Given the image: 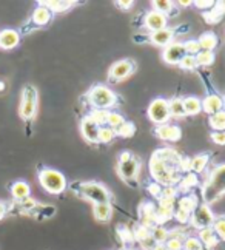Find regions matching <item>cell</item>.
I'll return each mask as SVG.
<instances>
[{"label":"cell","mask_w":225,"mask_h":250,"mask_svg":"<svg viewBox=\"0 0 225 250\" xmlns=\"http://www.w3.org/2000/svg\"><path fill=\"white\" fill-rule=\"evenodd\" d=\"M184 162L173 148H159L154 151L150 159V171L159 186L174 187L176 182H181V170Z\"/></svg>","instance_id":"6da1fadb"},{"label":"cell","mask_w":225,"mask_h":250,"mask_svg":"<svg viewBox=\"0 0 225 250\" xmlns=\"http://www.w3.org/2000/svg\"><path fill=\"white\" fill-rule=\"evenodd\" d=\"M225 195V164L211 171L210 178L202 187L204 204H213Z\"/></svg>","instance_id":"7a4b0ae2"},{"label":"cell","mask_w":225,"mask_h":250,"mask_svg":"<svg viewBox=\"0 0 225 250\" xmlns=\"http://www.w3.org/2000/svg\"><path fill=\"white\" fill-rule=\"evenodd\" d=\"M39 182L45 191L51 195H61L66 188V179L63 173L54 168H41L39 170Z\"/></svg>","instance_id":"3957f363"},{"label":"cell","mask_w":225,"mask_h":250,"mask_svg":"<svg viewBox=\"0 0 225 250\" xmlns=\"http://www.w3.org/2000/svg\"><path fill=\"white\" fill-rule=\"evenodd\" d=\"M77 195L91 201L94 204H105L110 203V191L105 186L97 184V182H79L76 184Z\"/></svg>","instance_id":"277c9868"},{"label":"cell","mask_w":225,"mask_h":250,"mask_svg":"<svg viewBox=\"0 0 225 250\" xmlns=\"http://www.w3.org/2000/svg\"><path fill=\"white\" fill-rule=\"evenodd\" d=\"M39 105V93L34 85H26L22 90L20 107H19V114L23 121H31L37 113Z\"/></svg>","instance_id":"5b68a950"},{"label":"cell","mask_w":225,"mask_h":250,"mask_svg":"<svg viewBox=\"0 0 225 250\" xmlns=\"http://www.w3.org/2000/svg\"><path fill=\"white\" fill-rule=\"evenodd\" d=\"M88 101L94 110H108L116 104V94L103 85H96L88 93Z\"/></svg>","instance_id":"8992f818"},{"label":"cell","mask_w":225,"mask_h":250,"mask_svg":"<svg viewBox=\"0 0 225 250\" xmlns=\"http://www.w3.org/2000/svg\"><path fill=\"white\" fill-rule=\"evenodd\" d=\"M148 118L151 122L164 125L167 124L170 116V110H168V101L164 98H156L151 101L150 107H148Z\"/></svg>","instance_id":"52a82bcc"},{"label":"cell","mask_w":225,"mask_h":250,"mask_svg":"<svg viewBox=\"0 0 225 250\" xmlns=\"http://www.w3.org/2000/svg\"><path fill=\"white\" fill-rule=\"evenodd\" d=\"M198 198L194 195H187V196H182L178 201V208L174 210V218L179 221V223H188L193 211L196 210L198 207Z\"/></svg>","instance_id":"ba28073f"},{"label":"cell","mask_w":225,"mask_h":250,"mask_svg":"<svg viewBox=\"0 0 225 250\" xmlns=\"http://www.w3.org/2000/svg\"><path fill=\"white\" fill-rule=\"evenodd\" d=\"M214 219L216 218H214L210 207L207 204H199L196 207V210L193 211V215L190 218V224L194 229L202 230V229H207V227H213Z\"/></svg>","instance_id":"9c48e42d"},{"label":"cell","mask_w":225,"mask_h":250,"mask_svg":"<svg viewBox=\"0 0 225 250\" xmlns=\"http://www.w3.org/2000/svg\"><path fill=\"white\" fill-rule=\"evenodd\" d=\"M134 71V63L133 61H128V59H123V61H119L111 65L110 68V79L114 81V82H119V81H123L126 79L128 76Z\"/></svg>","instance_id":"30bf717a"},{"label":"cell","mask_w":225,"mask_h":250,"mask_svg":"<svg viewBox=\"0 0 225 250\" xmlns=\"http://www.w3.org/2000/svg\"><path fill=\"white\" fill-rule=\"evenodd\" d=\"M139 167H141V162L136 159L134 156H131L128 161L119 162V168H117V173H119V176L123 181L130 182V181H134L136 176H138Z\"/></svg>","instance_id":"8fae6325"},{"label":"cell","mask_w":225,"mask_h":250,"mask_svg":"<svg viewBox=\"0 0 225 250\" xmlns=\"http://www.w3.org/2000/svg\"><path fill=\"white\" fill-rule=\"evenodd\" d=\"M185 56H187V53H185L184 43H171V45H168L167 48H165V51L162 54L164 61L167 63H170V65L181 63V61L184 59Z\"/></svg>","instance_id":"7c38bea8"},{"label":"cell","mask_w":225,"mask_h":250,"mask_svg":"<svg viewBox=\"0 0 225 250\" xmlns=\"http://www.w3.org/2000/svg\"><path fill=\"white\" fill-rule=\"evenodd\" d=\"M99 130L101 127L96 124V121L91 116H86L82 119L81 131H82V136L88 142H99Z\"/></svg>","instance_id":"4fadbf2b"},{"label":"cell","mask_w":225,"mask_h":250,"mask_svg":"<svg viewBox=\"0 0 225 250\" xmlns=\"http://www.w3.org/2000/svg\"><path fill=\"white\" fill-rule=\"evenodd\" d=\"M167 22H168L167 16L162 14V13L154 11V9L145 16V26L153 33L161 31V30H164V28H167Z\"/></svg>","instance_id":"5bb4252c"},{"label":"cell","mask_w":225,"mask_h":250,"mask_svg":"<svg viewBox=\"0 0 225 250\" xmlns=\"http://www.w3.org/2000/svg\"><path fill=\"white\" fill-rule=\"evenodd\" d=\"M19 43H20V34H19V31L11 30V28L0 31V48L2 50H14Z\"/></svg>","instance_id":"9a60e30c"},{"label":"cell","mask_w":225,"mask_h":250,"mask_svg":"<svg viewBox=\"0 0 225 250\" xmlns=\"http://www.w3.org/2000/svg\"><path fill=\"white\" fill-rule=\"evenodd\" d=\"M224 108H225V101L219 94H208L207 98L202 101V110L205 113H208L210 116L222 111Z\"/></svg>","instance_id":"2e32d148"},{"label":"cell","mask_w":225,"mask_h":250,"mask_svg":"<svg viewBox=\"0 0 225 250\" xmlns=\"http://www.w3.org/2000/svg\"><path fill=\"white\" fill-rule=\"evenodd\" d=\"M156 134H158L162 141H168V142H176L182 136L181 128L176 127V125H171V124L159 125V127L156 128Z\"/></svg>","instance_id":"e0dca14e"},{"label":"cell","mask_w":225,"mask_h":250,"mask_svg":"<svg viewBox=\"0 0 225 250\" xmlns=\"http://www.w3.org/2000/svg\"><path fill=\"white\" fill-rule=\"evenodd\" d=\"M11 196L16 203H22V201L29 198V193H31V187H29L28 182L25 181H16L11 184Z\"/></svg>","instance_id":"ac0fdd59"},{"label":"cell","mask_w":225,"mask_h":250,"mask_svg":"<svg viewBox=\"0 0 225 250\" xmlns=\"http://www.w3.org/2000/svg\"><path fill=\"white\" fill-rule=\"evenodd\" d=\"M173 36H174V31L170 30V28H164L161 31H156V33H151L150 36V41L158 45V46H165L167 48L168 45H171L173 42Z\"/></svg>","instance_id":"d6986e66"},{"label":"cell","mask_w":225,"mask_h":250,"mask_svg":"<svg viewBox=\"0 0 225 250\" xmlns=\"http://www.w3.org/2000/svg\"><path fill=\"white\" fill-rule=\"evenodd\" d=\"M198 238L201 239V243H202L204 249H210V250H213V247H216V246L219 244V238H218L216 233H214L213 227H207V229L199 230V236H198Z\"/></svg>","instance_id":"ffe728a7"},{"label":"cell","mask_w":225,"mask_h":250,"mask_svg":"<svg viewBox=\"0 0 225 250\" xmlns=\"http://www.w3.org/2000/svg\"><path fill=\"white\" fill-rule=\"evenodd\" d=\"M53 19V13L50 11L48 8L39 5L34 11H33V16H31V21L34 25L37 26H43V25H48L50 23V21Z\"/></svg>","instance_id":"44dd1931"},{"label":"cell","mask_w":225,"mask_h":250,"mask_svg":"<svg viewBox=\"0 0 225 250\" xmlns=\"http://www.w3.org/2000/svg\"><path fill=\"white\" fill-rule=\"evenodd\" d=\"M93 215L97 221H101V223H108V221L111 219V215H113V207L110 203L94 204L93 206Z\"/></svg>","instance_id":"7402d4cb"},{"label":"cell","mask_w":225,"mask_h":250,"mask_svg":"<svg viewBox=\"0 0 225 250\" xmlns=\"http://www.w3.org/2000/svg\"><path fill=\"white\" fill-rule=\"evenodd\" d=\"M39 5L48 8L51 13H63L73 6V2L70 0H46V2H41Z\"/></svg>","instance_id":"603a6c76"},{"label":"cell","mask_w":225,"mask_h":250,"mask_svg":"<svg viewBox=\"0 0 225 250\" xmlns=\"http://www.w3.org/2000/svg\"><path fill=\"white\" fill-rule=\"evenodd\" d=\"M184 107L187 116H196L202 110V101L199 98H194V96H188L184 99Z\"/></svg>","instance_id":"cb8c5ba5"},{"label":"cell","mask_w":225,"mask_h":250,"mask_svg":"<svg viewBox=\"0 0 225 250\" xmlns=\"http://www.w3.org/2000/svg\"><path fill=\"white\" fill-rule=\"evenodd\" d=\"M198 43L201 46V50L213 51L214 48H216V45H218V36L213 34V33H204L198 39Z\"/></svg>","instance_id":"d4e9b609"},{"label":"cell","mask_w":225,"mask_h":250,"mask_svg":"<svg viewBox=\"0 0 225 250\" xmlns=\"http://www.w3.org/2000/svg\"><path fill=\"white\" fill-rule=\"evenodd\" d=\"M168 110H170V116L174 118H185L187 113H185V107H184V99L179 98H173L168 101Z\"/></svg>","instance_id":"484cf974"},{"label":"cell","mask_w":225,"mask_h":250,"mask_svg":"<svg viewBox=\"0 0 225 250\" xmlns=\"http://www.w3.org/2000/svg\"><path fill=\"white\" fill-rule=\"evenodd\" d=\"M208 159H210V156L207 155V153H202V155L194 156L190 161V166H188L190 170H191V173H201L205 167H207Z\"/></svg>","instance_id":"4316f807"},{"label":"cell","mask_w":225,"mask_h":250,"mask_svg":"<svg viewBox=\"0 0 225 250\" xmlns=\"http://www.w3.org/2000/svg\"><path fill=\"white\" fill-rule=\"evenodd\" d=\"M151 238H153L154 244H165L167 239L170 238V232L165 227H162L161 224H158L151 229Z\"/></svg>","instance_id":"83f0119b"},{"label":"cell","mask_w":225,"mask_h":250,"mask_svg":"<svg viewBox=\"0 0 225 250\" xmlns=\"http://www.w3.org/2000/svg\"><path fill=\"white\" fill-rule=\"evenodd\" d=\"M210 125L216 131H225V110L210 116Z\"/></svg>","instance_id":"f1b7e54d"},{"label":"cell","mask_w":225,"mask_h":250,"mask_svg":"<svg viewBox=\"0 0 225 250\" xmlns=\"http://www.w3.org/2000/svg\"><path fill=\"white\" fill-rule=\"evenodd\" d=\"M196 62H198V66H208V65H211L214 62L213 51H204V50H201L196 54Z\"/></svg>","instance_id":"f546056e"},{"label":"cell","mask_w":225,"mask_h":250,"mask_svg":"<svg viewBox=\"0 0 225 250\" xmlns=\"http://www.w3.org/2000/svg\"><path fill=\"white\" fill-rule=\"evenodd\" d=\"M153 6H154V11L162 13L165 16L173 11V3L170 2V0H154Z\"/></svg>","instance_id":"4dcf8cb0"},{"label":"cell","mask_w":225,"mask_h":250,"mask_svg":"<svg viewBox=\"0 0 225 250\" xmlns=\"http://www.w3.org/2000/svg\"><path fill=\"white\" fill-rule=\"evenodd\" d=\"M136 131V127H134V124L133 122H123L119 128L116 130V134L117 136H122V138H131L133 134Z\"/></svg>","instance_id":"1f68e13d"},{"label":"cell","mask_w":225,"mask_h":250,"mask_svg":"<svg viewBox=\"0 0 225 250\" xmlns=\"http://www.w3.org/2000/svg\"><path fill=\"white\" fill-rule=\"evenodd\" d=\"M108 116H110L108 110H94L91 113V118L96 121V124L99 125V127H105L106 122H108Z\"/></svg>","instance_id":"d6a6232c"},{"label":"cell","mask_w":225,"mask_h":250,"mask_svg":"<svg viewBox=\"0 0 225 250\" xmlns=\"http://www.w3.org/2000/svg\"><path fill=\"white\" fill-rule=\"evenodd\" d=\"M184 249L185 250H204V246L198 236H188L184 239Z\"/></svg>","instance_id":"836d02e7"},{"label":"cell","mask_w":225,"mask_h":250,"mask_svg":"<svg viewBox=\"0 0 225 250\" xmlns=\"http://www.w3.org/2000/svg\"><path fill=\"white\" fill-rule=\"evenodd\" d=\"M213 230H214V233L218 235L219 239H225V215L214 219Z\"/></svg>","instance_id":"e575fe53"},{"label":"cell","mask_w":225,"mask_h":250,"mask_svg":"<svg viewBox=\"0 0 225 250\" xmlns=\"http://www.w3.org/2000/svg\"><path fill=\"white\" fill-rule=\"evenodd\" d=\"M116 136V131L110 127H101L99 130V142H103V144H110Z\"/></svg>","instance_id":"d590c367"},{"label":"cell","mask_w":225,"mask_h":250,"mask_svg":"<svg viewBox=\"0 0 225 250\" xmlns=\"http://www.w3.org/2000/svg\"><path fill=\"white\" fill-rule=\"evenodd\" d=\"M198 184V176H196V173H187L184 178H181V187L184 190H188L191 188L193 186H196Z\"/></svg>","instance_id":"8d00e7d4"},{"label":"cell","mask_w":225,"mask_h":250,"mask_svg":"<svg viewBox=\"0 0 225 250\" xmlns=\"http://www.w3.org/2000/svg\"><path fill=\"white\" fill-rule=\"evenodd\" d=\"M125 122L123 116L119 113H110V116H108V122H106V125H108L110 128H113L114 131L121 127V125Z\"/></svg>","instance_id":"74e56055"},{"label":"cell","mask_w":225,"mask_h":250,"mask_svg":"<svg viewBox=\"0 0 225 250\" xmlns=\"http://www.w3.org/2000/svg\"><path fill=\"white\" fill-rule=\"evenodd\" d=\"M165 247H167V250H182L184 249V241H182V238L170 235V238L167 239V243H165Z\"/></svg>","instance_id":"f35d334b"},{"label":"cell","mask_w":225,"mask_h":250,"mask_svg":"<svg viewBox=\"0 0 225 250\" xmlns=\"http://www.w3.org/2000/svg\"><path fill=\"white\" fill-rule=\"evenodd\" d=\"M184 70H194L198 66V62H196V56H190V54H187L184 57V59L181 61V63H179Z\"/></svg>","instance_id":"ab89813d"},{"label":"cell","mask_w":225,"mask_h":250,"mask_svg":"<svg viewBox=\"0 0 225 250\" xmlns=\"http://www.w3.org/2000/svg\"><path fill=\"white\" fill-rule=\"evenodd\" d=\"M184 48H185V53L190 54V56H196L199 51H201V46L198 43V41H188L184 43Z\"/></svg>","instance_id":"60d3db41"},{"label":"cell","mask_w":225,"mask_h":250,"mask_svg":"<svg viewBox=\"0 0 225 250\" xmlns=\"http://www.w3.org/2000/svg\"><path fill=\"white\" fill-rule=\"evenodd\" d=\"M211 141L218 146H225V131H213Z\"/></svg>","instance_id":"b9f144b4"},{"label":"cell","mask_w":225,"mask_h":250,"mask_svg":"<svg viewBox=\"0 0 225 250\" xmlns=\"http://www.w3.org/2000/svg\"><path fill=\"white\" fill-rule=\"evenodd\" d=\"M8 213V204L3 203V201H0V221H2Z\"/></svg>","instance_id":"7bdbcfd3"},{"label":"cell","mask_w":225,"mask_h":250,"mask_svg":"<svg viewBox=\"0 0 225 250\" xmlns=\"http://www.w3.org/2000/svg\"><path fill=\"white\" fill-rule=\"evenodd\" d=\"M194 5H196L199 9H207V8H213L214 6V2H194Z\"/></svg>","instance_id":"ee69618b"},{"label":"cell","mask_w":225,"mask_h":250,"mask_svg":"<svg viewBox=\"0 0 225 250\" xmlns=\"http://www.w3.org/2000/svg\"><path fill=\"white\" fill-rule=\"evenodd\" d=\"M117 6H121L122 9H130L133 6V2H130V0H119Z\"/></svg>","instance_id":"f6af8a7d"},{"label":"cell","mask_w":225,"mask_h":250,"mask_svg":"<svg viewBox=\"0 0 225 250\" xmlns=\"http://www.w3.org/2000/svg\"><path fill=\"white\" fill-rule=\"evenodd\" d=\"M133 155L131 153H128V151H123L122 155H121V159H119V162H123V161H128L130 158H131Z\"/></svg>","instance_id":"bcb514c9"},{"label":"cell","mask_w":225,"mask_h":250,"mask_svg":"<svg viewBox=\"0 0 225 250\" xmlns=\"http://www.w3.org/2000/svg\"><path fill=\"white\" fill-rule=\"evenodd\" d=\"M153 250H167V247H165V244H156Z\"/></svg>","instance_id":"7dc6e473"},{"label":"cell","mask_w":225,"mask_h":250,"mask_svg":"<svg viewBox=\"0 0 225 250\" xmlns=\"http://www.w3.org/2000/svg\"><path fill=\"white\" fill-rule=\"evenodd\" d=\"M179 5H182V6H190L191 5V0H182V2H179Z\"/></svg>","instance_id":"c3c4849f"},{"label":"cell","mask_w":225,"mask_h":250,"mask_svg":"<svg viewBox=\"0 0 225 250\" xmlns=\"http://www.w3.org/2000/svg\"><path fill=\"white\" fill-rule=\"evenodd\" d=\"M5 90V82L0 81V91H3Z\"/></svg>","instance_id":"681fc988"},{"label":"cell","mask_w":225,"mask_h":250,"mask_svg":"<svg viewBox=\"0 0 225 250\" xmlns=\"http://www.w3.org/2000/svg\"><path fill=\"white\" fill-rule=\"evenodd\" d=\"M219 6H222L221 9H222V11H225V2H221V3H219Z\"/></svg>","instance_id":"f907efd6"},{"label":"cell","mask_w":225,"mask_h":250,"mask_svg":"<svg viewBox=\"0 0 225 250\" xmlns=\"http://www.w3.org/2000/svg\"><path fill=\"white\" fill-rule=\"evenodd\" d=\"M126 250H134V249H126Z\"/></svg>","instance_id":"816d5d0a"},{"label":"cell","mask_w":225,"mask_h":250,"mask_svg":"<svg viewBox=\"0 0 225 250\" xmlns=\"http://www.w3.org/2000/svg\"><path fill=\"white\" fill-rule=\"evenodd\" d=\"M204 250H210V249H204Z\"/></svg>","instance_id":"f5cc1de1"},{"label":"cell","mask_w":225,"mask_h":250,"mask_svg":"<svg viewBox=\"0 0 225 250\" xmlns=\"http://www.w3.org/2000/svg\"><path fill=\"white\" fill-rule=\"evenodd\" d=\"M182 250H185V249H182Z\"/></svg>","instance_id":"db71d44e"},{"label":"cell","mask_w":225,"mask_h":250,"mask_svg":"<svg viewBox=\"0 0 225 250\" xmlns=\"http://www.w3.org/2000/svg\"><path fill=\"white\" fill-rule=\"evenodd\" d=\"M224 101H225V99H224ZM224 110H225V108H224Z\"/></svg>","instance_id":"11a10c76"}]
</instances>
